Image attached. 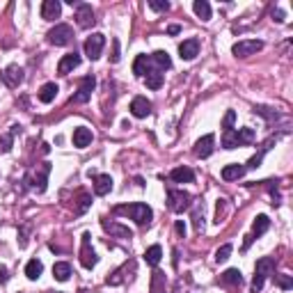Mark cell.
<instances>
[{"label":"cell","instance_id":"10","mask_svg":"<svg viewBox=\"0 0 293 293\" xmlns=\"http://www.w3.org/2000/svg\"><path fill=\"white\" fill-rule=\"evenodd\" d=\"M130 114L138 117V120L149 117V114H152V101H149L146 96H136L133 101H130Z\"/></svg>","mask_w":293,"mask_h":293},{"label":"cell","instance_id":"16","mask_svg":"<svg viewBox=\"0 0 293 293\" xmlns=\"http://www.w3.org/2000/svg\"><path fill=\"white\" fill-rule=\"evenodd\" d=\"M110 190H112V176L110 174H94V192L104 197Z\"/></svg>","mask_w":293,"mask_h":293},{"label":"cell","instance_id":"19","mask_svg":"<svg viewBox=\"0 0 293 293\" xmlns=\"http://www.w3.org/2000/svg\"><path fill=\"white\" fill-rule=\"evenodd\" d=\"M248 168L245 165H238V163H232V165H224L222 168V179L224 181H238L245 176Z\"/></svg>","mask_w":293,"mask_h":293},{"label":"cell","instance_id":"33","mask_svg":"<svg viewBox=\"0 0 293 293\" xmlns=\"http://www.w3.org/2000/svg\"><path fill=\"white\" fill-rule=\"evenodd\" d=\"M232 250H234V248L229 243L222 245V248H218V252H216V261H218V264H224V261L229 259V254H232Z\"/></svg>","mask_w":293,"mask_h":293},{"label":"cell","instance_id":"44","mask_svg":"<svg viewBox=\"0 0 293 293\" xmlns=\"http://www.w3.org/2000/svg\"><path fill=\"white\" fill-rule=\"evenodd\" d=\"M168 32H170V34H179V32H181V28H179V26H170V28H168Z\"/></svg>","mask_w":293,"mask_h":293},{"label":"cell","instance_id":"20","mask_svg":"<svg viewBox=\"0 0 293 293\" xmlns=\"http://www.w3.org/2000/svg\"><path fill=\"white\" fill-rule=\"evenodd\" d=\"M170 179H172L174 184H192V181H195V174H192L190 168H174L172 174H170Z\"/></svg>","mask_w":293,"mask_h":293},{"label":"cell","instance_id":"8","mask_svg":"<svg viewBox=\"0 0 293 293\" xmlns=\"http://www.w3.org/2000/svg\"><path fill=\"white\" fill-rule=\"evenodd\" d=\"M71 37H74V32H71V28L66 26V23L55 26L53 30L48 32V42L55 44V46H66V44L71 42Z\"/></svg>","mask_w":293,"mask_h":293},{"label":"cell","instance_id":"25","mask_svg":"<svg viewBox=\"0 0 293 293\" xmlns=\"http://www.w3.org/2000/svg\"><path fill=\"white\" fill-rule=\"evenodd\" d=\"M268 227H270V220H268V216H256L254 218V224H252V238H256V236H261V234H266L268 232Z\"/></svg>","mask_w":293,"mask_h":293},{"label":"cell","instance_id":"12","mask_svg":"<svg viewBox=\"0 0 293 293\" xmlns=\"http://www.w3.org/2000/svg\"><path fill=\"white\" fill-rule=\"evenodd\" d=\"M76 23L80 28H92L94 23H96V18H94V10H92V5H78V10H76Z\"/></svg>","mask_w":293,"mask_h":293},{"label":"cell","instance_id":"13","mask_svg":"<svg viewBox=\"0 0 293 293\" xmlns=\"http://www.w3.org/2000/svg\"><path fill=\"white\" fill-rule=\"evenodd\" d=\"M213 144H216V138L208 133V136H204V138H200V140L195 142V156L197 158H208L213 154Z\"/></svg>","mask_w":293,"mask_h":293},{"label":"cell","instance_id":"36","mask_svg":"<svg viewBox=\"0 0 293 293\" xmlns=\"http://www.w3.org/2000/svg\"><path fill=\"white\" fill-rule=\"evenodd\" d=\"M12 140H14V136H12V133H10V136H0V152H10V149H12Z\"/></svg>","mask_w":293,"mask_h":293},{"label":"cell","instance_id":"42","mask_svg":"<svg viewBox=\"0 0 293 293\" xmlns=\"http://www.w3.org/2000/svg\"><path fill=\"white\" fill-rule=\"evenodd\" d=\"M176 234H179V236H186V224L181 222V220L176 222Z\"/></svg>","mask_w":293,"mask_h":293},{"label":"cell","instance_id":"24","mask_svg":"<svg viewBox=\"0 0 293 293\" xmlns=\"http://www.w3.org/2000/svg\"><path fill=\"white\" fill-rule=\"evenodd\" d=\"M104 229L108 234H112V236H117V238H130V236H133L128 227H122V224H117V222H108V220H104Z\"/></svg>","mask_w":293,"mask_h":293},{"label":"cell","instance_id":"45","mask_svg":"<svg viewBox=\"0 0 293 293\" xmlns=\"http://www.w3.org/2000/svg\"><path fill=\"white\" fill-rule=\"evenodd\" d=\"M252 240H254V238H252V236H245V243H243V250H248V248H250V245H252Z\"/></svg>","mask_w":293,"mask_h":293},{"label":"cell","instance_id":"3","mask_svg":"<svg viewBox=\"0 0 293 293\" xmlns=\"http://www.w3.org/2000/svg\"><path fill=\"white\" fill-rule=\"evenodd\" d=\"M275 270V259L272 256H264V259L256 261V268H254V280H252V291L259 293L264 288V282L266 277Z\"/></svg>","mask_w":293,"mask_h":293},{"label":"cell","instance_id":"15","mask_svg":"<svg viewBox=\"0 0 293 293\" xmlns=\"http://www.w3.org/2000/svg\"><path fill=\"white\" fill-rule=\"evenodd\" d=\"M179 55H181V60H195L197 55H200V42H197V39H186V42H181Z\"/></svg>","mask_w":293,"mask_h":293},{"label":"cell","instance_id":"7","mask_svg":"<svg viewBox=\"0 0 293 293\" xmlns=\"http://www.w3.org/2000/svg\"><path fill=\"white\" fill-rule=\"evenodd\" d=\"M264 48V42H259V39H245V42H238L234 44L232 53L236 55V58H248V55H254L256 50Z\"/></svg>","mask_w":293,"mask_h":293},{"label":"cell","instance_id":"18","mask_svg":"<svg viewBox=\"0 0 293 293\" xmlns=\"http://www.w3.org/2000/svg\"><path fill=\"white\" fill-rule=\"evenodd\" d=\"M152 58L149 55H138L136 62H133V74H136L138 78H144L146 74H152Z\"/></svg>","mask_w":293,"mask_h":293},{"label":"cell","instance_id":"1","mask_svg":"<svg viewBox=\"0 0 293 293\" xmlns=\"http://www.w3.org/2000/svg\"><path fill=\"white\" fill-rule=\"evenodd\" d=\"M114 213L120 216H130V220H136L138 224H149L154 218V211L146 204H124V206H117Z\"/></svg>","mask_w":293,"mask_h":293},{"label":"cell","instance_id":"22","mask_svg":"<svg viewBox=\"0 0 293 293\" xmlns=\"http://www.w3.org/2000/svg\"><path fill=\"white\" fill-rule=\"evenodd\" d=\"M149 58H152V64L156 66V71H160V74H163L165 69H170V66H172V60H170L168 50H156V53L149 55Z\"/></svg>","mask_w":293,"mask_h":293},{"label":"cell","instance_id":"26","mask_svg":"<svg viewBox=\"0 0 293 293\" xmlns=\"http://www.w3.org/2000/svg\"><path fill=\"white\" fill-rule=\"evenodd\" d=\"M53 277L58 280V282H66L71 277V266L66 264V261H58L53 266Z\"/></svg>","mask_w":293,"mask_h":293},{"label":"cell","instance_id":"21","mask_svg":"<svg viewBox=\"0 0 293 293\" xmlns=\"http://www.w3.org/2000/svg\"><path fill=\"white\" fill-rule=\"evenodd\" d=\"M90 142H92V130L85 128V126H78V128L74 130V146H78V149H85Z\"/></svg>","mask_w":293,"mask_h":293},{"label":"cell","instance_id":"31","mask_svg":"<svg viewBox=\"0 0 293 293\" xmlns=\"http://www.w3.org/2000/svg\"><path fill=\"white\" fill-rule=\"evenodd\" d=\"M192 10H195V14L202 18V21H208V18H211V5H208L206 0H195Z\"/></svg>","mask_w":293,"mask_h":293},{"label":"cell","instance_id":"4","mask_svg":"<svg viewBox=\"0 0 293 293\" xmlns=\"http://www.w3.org/2000/svg\"><path fill=\"white\" fill-rule=\"evenodd\" d=\"M190 200H192V197H190L188 192H184V190H170V192H168L170 208H172L174 213L188 211V208H190Z\"/></svg>","mask_w":293,"mask_h":293},{"label":"cell","instance_id":"30","mask_svg":"<svg viewBox=\"0 0 293 293\" xmlns=\"http://www.w3.org/2000/svg\"><path fill=\"white\" fill-rule=\"evenodd\" d=\"M44 272V264L39 259H32V261H28V266H26V277L28 280H39V275Z\"/></svg>","mask_w":293,"mask_h":293},{"label":"cell","instance_id":"38","mask_svg":"<svg viewBox=\"0 0 293 293\" xmlns=\"http://www.w3.org/2000/svg\"><path fill=\"white\" fill-rule=\"evenodd\" d=\"M261 160H264V152H259L256 156H252V158H250V163H248V168H250V170H256V168L261 165Z\"/></svg>","mask_w":293,"mask_h":293},{"label":"cell","instance_id":"2","mask_svg":"<svg viewBox=\"0 0 293 293\" xmlns=\"http://www.w3.org/2000/svg\"><path fill=\"white\" fill-rule=\"evenodd\" d=\"M254 130L252 128H232V130H224L222 133V146L224 149H236V146H243V144H250L254 140Z\"/></svg>","mask_w":293,"mask_h":293},{"label":"cell","instance_id":"27","mask_svg":"<svg viewBox=\"0 0 293 293\" xmlns=\"http://www.w3.org/2000/svg\"><path fill=\"white\" fill-rule=\"evenodd\" d=\"M220 280H222L224 284H232V286H240V284H243V275H240L238 268H229V270H224Z\"/></svg>","mask_w":293,"mask_h":293},{"label":"cell","instance_id":"43","mask_svg":"<svg viewBox=\"0 0 293 293\" xmlns=\"http://www.w3.org/2000/svg\"><path fill=\"white\" fill-rule=\"evenodd\" d=\"M7 282V268H0V284Z\"/></svg>","mask_w":293,"mask_h":293},{"label":"cell","instance_id":"14","mask_svg":"<svg viewBox=\"0 0 293 293\" xmlns=\"http://www.w3.org/2000/svg\"><path fill=\"white\" fill-rule=\"evenodd\" d=\"M78 64H80V55H78L76 50H74V53H66L60 60V64H58V74H60V76H69Z\"/></svg>","mask_w":293,"mask_h":293},{"label":"cell","instance_id":"29","mask_svg":"<svg viewBox=\"0 0 293 293\" xmlns=\"http://www.w3.org/2000/svg\"><path fill=\"white\" fill-rule=\"evenodd\" d=\"M160 259H163V250H160V245H152V248L144 252V261L149 264V266H158Z\"/></svg>","mask_w":293,"mask_h":293},{"label":"cell","instance_id":"11","mask_svg":"<svg viewBox=\"0 0 293 293\" xmlns=\"http://www.w3.org/2000/svg\"><path fill=\"white\" fill-rule=\"evenodd\" d=\"M0 78H2V82H5L7 87H18L23 82V69L18 64H10L2 74H0Z\"/></svg>","mask_w":293,"mask_h":293},{"label":"cell","instance_id":"32","mask_svg":"<svg viewBox=\"0 0 293 293\" xmlns=\"http://www.w3.org/2000/svg\"><path fill=\"white\" fill-rule=\"evenodd\" d=\"M163 76L165 74H160V71H156V69H154L152 74H146V87H149V90H158V87L163 85Z\"/></svg>","mask_w":293,"mask_h":293},{"label":"cell","instance_id":"23","mask_svg":"<svg viewBox=\"0 0 293 293\" xmlns=\"http://www.w3.org/2000/svg\"><path fill=\"white\" fill-rule=\"evenodd\" d=\"M58 92H60V87L55 85V82H46V85H42V90H39V101H42V104H53Z\"/></svg>","mask_w":293,"mask_h":293},{"label":"cell","instance_id":"6","mask_svg":"<svg viewBox=\"0 0 293 293\" xmlns=\"http://www.w3.org/2000/svg\"><path fill=\"white\" fill-rule=\"evenodd\" d=\"M104 46H106V34L94 32L92 37H87V42H85V55L90 58V60H98Z\"/></svg>","mask_w":293,"mask_h":293},{"label":"cell","instance_id":"5","mask_svg":"<svg viewBox=\"0 0 293 293\" xmlns=\"http://www.w3.org/2000/svg\"><path fill=\"white\" fill-rule=\"evenodd\" d=\"M94 87H96V80H94V76H85V78L80 80V87H78V92L71 96V104H87V101L92 98Z\"/></svg>","mask_w":293,"mask_h":293},{"label":"cell","instance_id":"9","mask_svg":"<svg viewBox=\"0 0 293 293\" xmlns=\"http://www.w3.org/2000/svg\"><path fill=\"white\" fill-rule=\"evenodd\" d=\"M96 252L92 250V245H90V234H82V248H80V264L82 268H94L96 266Z\"/></svg>","mask_w":293,"mask_h":293},{"label":"cell","instance_id":"37","mask_svg":"<svg viewBox=\"0 0 293 293\" xmlns=\"http://www.w3.org/2000/svg\"><path fill=\"white\" fill-rule=\"evenodd\" d=\"M165 277H163V272H154V286H152V293H163L160 291V282H163Z\"/></svg>","mask_w":293,"mask_h":293},{"label":"cell","instance_id":"34","mask_svg":"<svg viewBox=\"0 0 293 293\" xmlns=\"http://www.w3.org/2000/svg\"><path fill=\"white\" fill-rule=\"evenodd\" d=\"M275 282H277V286H280V288H284V291H288V288L293 286L291 275H277V277H275Z\"/></svg>","mask_w":293,"mask_h":293},{"label":"cell","instance_id":"17","mask_svg":"<svg viewBox=\"0 0 293 293\" xmlns=\"http://www.w3.org/2000/svg\"><path fill=\"white\" fill-rule=\"evenodd\" d=\"M60 12H62V5L58 2V0H44L42 18H46V21H55V18H60Z\"/></svg>","mask_w":293,"mask_h":293},{"label":"cell","instance_id":"41","mask_svg":"<svg viewBox=\"0 0 293 293\" xmlns=\"http://www.w3.org/2000/svg\"><path fill=\"white\" fill-rule=\"evenodd\" d=\"M87 206H90V197H87V195H82V197H80V208H78V213H82Z\"/></svg>","mask_w":293,"mask_h":293},{"label":"cell","instance_id":"28","mask_svg":"<svg viewBox=\"0 0 293 293\" xmlns=\"http://www.w3.org/2000/svg\"><path fill=\"white\" fill-rule=\"evenodd\" d=\"M48 174H50V163H44L42 170H39V174H34V188H37L39 192L46 190V179H48Z\"/></svg>","mask_w":293,"mask_h":293},{"label":"cell","instance_id":"39","mask_svg":"<svg viewBox=\"0 0 293 293\" xmlns=\"http://www.w3.org/2000/svg\"><path fill=\"white\" fill-rule=\"evenodd\" d=\"M149 7H152V10H156V12H168L170 10V2H156V0H152V2H149Z\"/></svg>","mask_w":293,"mask_h":293},{"label":"cell","instance_id":"40","mask_svg":"<svg viewBox=\"0 0 293 293\" xmlns=\"http://www.w3.org/2000/svg\"><path fill=\"white\" fill-rule=\"evenodd\" d=\"M114 50H112V55H110V62H120V42L114 39Z\"/></svg>","mask_w":293,"mask_h":293},{"label":"cell","instance_id":"35","mask_svg":"<svg viewBox=\"0 0 293 293\" xmlns=\"http://www.w3.org/2000/svg\"><path fill=\"white\" fill-rule=\"evenodd\" d=\"M234 122H236V112H234V110H227V114H224V120H222V128L224 130H232L234 128Z\"/></svg>","mask_w":293,"mask_h":293}]
</instances>
